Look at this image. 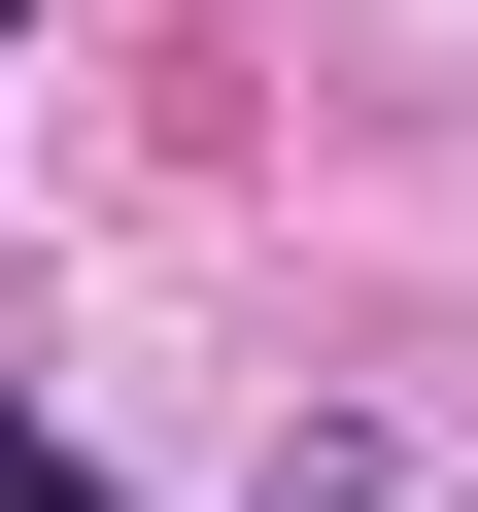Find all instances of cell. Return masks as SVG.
<instances>
[{
    "label": "cell",
    "instance_id": "1",
    "mask_svg": "<svg viewBox=\"0 0 478 512\" xmlns=\"http://www.w3.org/2000/svg\"><path fill=\"white\" fill-rule=\"evenodd\" d=\"M0 512H137V478H69V444H35V410H0Z\"/></svg>",
    "mask_w": 478,
    "mask_h": 512
},
{
    "label": "cell",
    "instance_id": "2",
    "mask_svg": "<svg viewBox=\"0 0 478 512\" xmlns=\"http://www.w3.org/2000/svg\"><path fill=\"white\" fill-rule=\"evenodd\" d=\"M0 35H35V0H0Z\"/></svg>",
    "mask_w": 478,
    "mask_h": 512
}]
</instances>
